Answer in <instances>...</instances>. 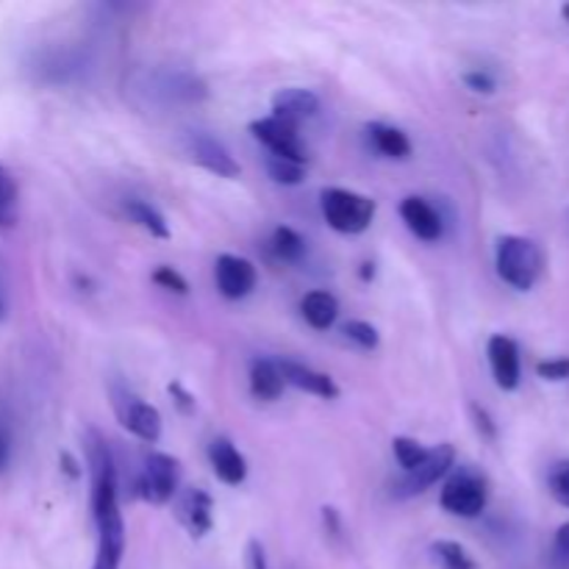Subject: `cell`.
<instances>
[{
  "label": "cell",
  "instance_id": "7",
  "mask_svg": "<svg viewBox=\"0 0 569 569\" xmlns=\"http://www.w3.org/2000/svg\"><path fill=\"white\" fill-rule=\"evenodd\" d=\"M453 467H456L453 445H437V448H428V456L422 459V465H417L415 470L403 472L400 481L395 483V498L406 500V498H415V495L428 492L439 478L453 472Z\"/></svg>",
  "mask_w": 569,
  "mask_h": 569
},
{
  "label": "cell",
  "instance_id": "6",
  "mask_svg": "<svg viewBox=\"0 0 569 569\" xmlns=\"http://www.w3.org/2000/svg\"><path fill=\"white\" fill-rule=\"evenodd\" d=\"M111 406H114V415L120 420V426L128 433H133L142 442L153 445L161 439V415L156 406L144 403L137 392H131L128 387H111Z\"/></svg>",
  "mask_w": 569,
  "mask_h": 569
},
{
  "label": "cell",
  "instance_id": "19",
  "mask_svg": "<svg viewBox=\"0 0 569 569\" xmlns=\"http://www.w3.org/2000/svg\"><path fill=\"white\" fill-rule=\"evenodd\" d=\"M248 381L250 395H253L256 400H264V403H276L283 395V389H287L278 359H267V356H259V359L250 361Z\"/></svg>",
  "mask_w": 569,
  "mask_h": 569
},
{
  "label": "cell",
  "instance_id": "4",
  "mask_svg": "<svg viewBox=\"0 0 569 569\" xmlns=\"http://www.w3.org/2000/svg\"><path fill=\"white\" fill-rule=\"evenodd\" d=\"M442 509L448 515L461 517V520H476L483 515L489 503V487L487 478L476 470H459L448 478L439 498Z\"/></svg>",
  "mask_w": 569,
  "mask_h": 569
},
{
  "label": "cell",
  "instance_id": "37",
  "mask_svg": "<svg viewBox=\"0 0 569 569\" xmlns=\"http://www.w3.org/2000/svg\"><path fill=\"white\" fill-rule=\"evenodd\" d=\"M167 389H170V395H172V400L178 403V409L187 411V415H189V411H194V395L192 392H187V389H183L178 381L170 383Z\"/></svg>",
  "mask_w": 569,
  "mask_h": 569
},
{
  "label": "cell",
  "instance_id": "25",
  "mask_svg": "<svg viewBox=\"0 0 569 569\" xmlns=\"http://www.w3.org/2000/svg\"><path fill=\"white\" fill-rule=\"evenodd\" d=\"M431 553L442 569H478L476 561H472V556L467 553L459 542H450V539H439V542H433Z\"/></svg>",
  "mask_w": 569,
  "mask_h": 569
},
{
  "label": "cell",
  "instance_id": "36",
  "mask_svg": "<svg viewBox=\"0 0 569 569\" xmlns=\"http://www.w3.org/2000/svg\"><path fill=\"white\" fill-rule=\"evenodd\" d=\"M248 569H270V561H267V550H264V545L259 542V539H250L248 542Z\"/></svg>",
  "mask_w": 569,
  "mask_h": 569
},
{
  "label": "cell",
  "instance_id": "20",
  "mask_svg": "<svg viewBox=\"0 0 569 569\" xmlns=\"http://www.w3.org/2000/svg\"><path fill=\"white\" fill-rule=\"evenodd\" d=\"M300 315L315 331H328L339 317V300L326 289H315V292H306L303 300H300Z\"/></svg>",
  "mask_w": 569,
  "mask_h": 569
},
{
  "label": "cell",
  "instance_id": "1",
  "mask_svg": "<svg viewBox=\"0 0 569 569\" xmlns=\"http://www.w3.org/2000/svg\"><path fill=\"white\" fill-rule=\"evenodd\" d=\"M542 250L528 237H500L495 250L498 276L517 292H531L542 276Z\"/></svg>",
  "mask_w": 569,
  "mask_h": 569
},
{
  "label": "cell",
  "instance_id": "33",
  "mask_svg": "<svg viewBox=\"0 0 569 569\" xmlns=\"http://www.w3.org/2000/svg\"><path fill=\"white\" fill-rule=\"evenodd\" d=\"M11 450H14V437H11V422L6 417V411L0 409V476L9 470Z\"/></svg>",
  "mask_w": 569,
  "mask_h": 569
},
{
  "label": "cell",
  "instance_id": "18",
  "mask_svg": "<svg viewBox=\"0 0 569 569\" xmlns=\"http://www.w3.org/2000/svg\"><path fill=\"white\" fill-rule=\"evenodd\" d=\"M209 465L226 487H242L244 478H248V459H244V456L239 453L237 445L226 437L211 439Z\"/></svg>",
  "mask_w": 569,
  "mask_h": 569
},
{
  "label": "cell",
  "instance_id": "9",
  "mask_svg": "<svg viewBox=\"0 0 569 569\" xmlns=\"http://www.w3.org/2000/svg\"><path fill=\"white\" fill-rule=\"evenodd\" d=\"M148 92L164 103H200L209 89L198 76L187 70H161L150 76Z\"/></svg>",
  "mask_w": 569,
  "mask_h": 569
},
{
  "label": "cell",
  "instance_id": "8",
  "mask_svg": "<svg viewBox=\"0 0 569 569\" xmlns=\"http://www.w3.org/2000/svg\"><path fill=\"white\" fill-rule=\"evenodd\" d=\"M250 133L256 137V142L264 144L270 150V156H278V159L298 161V164H306V148L300 142L298 128L289 126V122L278 120V117H261V120L250 122Z\"/></svg>",
  "mask_w": 569,
  "mask_h": 569
},
{
  "label": "cell",
  "instance_id": "5",
  "mask_svg": "<svg viewBox=\"0 0 569 569\" xmlns=\"http://www.w3.org/2000/svg\"><path fill=\"white\" fill-rule=\"evenodd\" d=\"M178 483H181V465L172 459L170 453H153L144 456L142 470L137 476V495L144 503L164 506L178 495Z\"/></svg>",
  "mask_w": 569,
  "mask_h": 569
},
{
  "label": "cell",
  "instance_id": "30",
  "mask_svg": "<svg viewBox=\"0 0 569 569\" xmlns=\"http://www.w3.org/2000/svg\"><path fill=\"white\" fill-rule=\"evenodd\" d=\"M548 487H550V495L569 509V461H559V465H553V470H550L548 476Z\"/></svg>",
  "mask_w": 569,
  "mask_h": 569
},
{
  "label": "cell",
  "instance_id": "31",
  "mask_svg": "<svg viewBox=\"0 0 569 569\" xmlns=\"http://www.w3.org/2000/svg\"><path fill=\"white\" fill-rule=\"evenodd\" d=\"M550 569H569V522L556 531L553 548H550Z\"/></svg>",
  "mask_w": 569,
  "mask_h": 569
},
{
  "label": "cell",
  "instance_id": "35",
  "mask_svg": "<svg viewBox=\"0 0 569 569\" xmlns=\"http://www.w3.org/2000/svg\"><path fill=\"white\" fill-rule=\"evenodd\" d=\"M470 415H472V420H476L478 433H481L483 439H495V437H498V428H495L492 417H489L487 409H481V406L472 403L470 406Z\"/></svg>",
  "mask_w": 569,
  "mask_h": 569
},
{
  "label": "cell",
  "instance_id": "41",
  "mask_svg": "<svg viewBox=\"0 0 569 569\" xmlns=\"http://www.w3.org/2000/svg\"><path fill=\"white\" fill-rule=\"evenodd\" d=\"M561 14H565V20L569 22V3H565V6H561Z\"/></svg>",
  "mask_w": 569,
  "mask_h": 569
},
{
  "label": "cell",
  "instance_id": "40",
  "mask_svg": "<svg viewBox=\"0 0 569 569\" xmlns=\"http://www.w3.org/2000/svg\"><path fill=\"white\" fill-rule=\"evenodd\" d=\"M6 320V300H3V295H0V322Z\"/></svg>",
  "mask_w": 569,
  "mask_h": 569
},
{
  "label": "cell",
  "instance_id": "16",
  "mask_svg": "<svg viewBox=\"0 0 569 569\" xmlns=\"http://www.w3.org/2000/svg\"><path fill=\"white\" fill-rule=\"evenodd\" d=\"M178 520L192 539H203L214 528V503L203 489H187L178 500Z\"/></svg>",
  "mask_w": 569,
  "mask_h": 569
},
{
  "label": "cell",
  "instance_id": "13",
  "mask_svg": "<svg viewBox=\"0 0 569 569\" xmlns=\"http://www.w3.org/2000/svg\"><path fill=\"white\" fill-rule=\"evenodd\" d=\"M98 528V550H94L92 569H120L126 556V522L120 511H111L103 520L94 522Z\"/></svg>",
  "mask_w": 569,
  "mask_h": 569
},
{
  "label": "cell",
  "instance_id": "21",
  "mask_svg": "<svg viewBox=\"0 0 569 569\" xmlns=\"http://www.w3.org/2000/svg\"><path fill=\"white\" fill-rule=\"evenodd\" d=\"M367 139L381 156L395 161H406L411 156V139L400 128L387 126V122H370L367 126Z\"/></svg>",
  "mask_w": 569,
  "mask_h": 569
},
{
  "label": "cell",
  "instance_id": "22",
  "mask_svg": "<svg viewBox=\"0 0 569 569\" xmlns=\"http://www.w3.org/2000/svg\"><path fill=\"white\" fill-rule=\"evenodd\" d=\"M126 214H128V220L137 222V226L142 228L144 233H150V237L170 239V226H167L164 214H161V211L156 209L153 203H148V200L128 198L126 200Z\"/></svg>",
  "mask_w": 569,
  "mask_h": 569
},
{
  "label": "cell",
  "instance_id": "12",
  "mask_svg": "<svg viewBox=\"0 0 569 569\" xmlns=\"http://www.w3.org/2000/svg\"><path fill=\"white\" fill-rule=\"evenodd\" d=\"M489 367H492V378L503 392H515L522 381V361L520 348L511 337L506 333H495L487 345Z\"/></svg>",
  "mask_w": 569,
  "mask_h": 569
},
{
  "label": "cell",
  "instance_id": "27",
  "mask_svg": "<svg viewBox=\"0 0 569 569\" xmlns=\"http://www.w3.org/2000/svg\"><path fill=\"white\" fill-rule=\"evenodd\" d=\"M392 453H395V459H398L400 470L409 472V470H415L417 465H422V459L428 456V448H426V445L417 442V439L395 437L392 439Z\"/></svg>",
  "mask_w": 569,
  "mask_h": 569
},
{
  "label": "cell",
  "instance_id": "10",
  "mask_svg": "<svg viewBox=\"0 0 569 569\" xmlns=\"http://www.w3.org/2000/svg\"><path fill=\"white\" fill-rule=\"evenodd\" d=\"M214 281L217 289L226 300H242L248 298L256 289V281H259V272H256V264L244 256L222 253L214 264Z\"/></svg>",
  "mask_w": 569,
  "mask_h": 569
},
{
  "label": "cell",
  "instance_id": "2",
  "mask_svg": "<svg viewBox=\"0 0 569 569\" xmlns=\"http://www.w3.org/2000/svg\"><path fill=\"white\" fill-rule=\"evenodd\" d=\"M87 461L89 478H92V517L94 522L103 520L111 511H120L117 500V465L109 442L98 431L87 433Z\"/></svg>",
  "mask_w": 569,
  "mask_h": 569
},
{
  "label": "cell",
  "instance_id": "28",
  "mask_svg": "<svg viewBox=\"0 0 569 569\" xmlns=\"http://www.w3.org/2000/svg\"><path fill=\"white\" fill-rule=\"evenodd\" d=\"M342 333H345V339H348V342H353L359 350H376L378 345H381V333H378V328L372 326V322L350 320V322H345Z\"/></svg>",
  "mask_w": 569,
  "mask_h": 569
},
{
  "label": "cell",
  "instance_id": "26",
  "mask_svg": "<svg viewBox=\"0 0 569 569\" xmlns=\"http://www.w3.org/2000/svg\"><path fill=\"white\" fill-rule=\"evenodd\" d=\"M267 172L276 183L281 187H300L306 181V164H298V161L278 159V156H267Z\"/></svg>",
  "mask_w": 569,
  "mask_h": 569
},
{
  "label": "cell",
  "instance_id": "29",
  "mask_svg": "<svg viewBox=\"0 0 569 569\" xmlns=\"http://www.w3.org/2000/svg\"><path fill=\"white\" fill-rule=\"evenodd\" d=\"M153 283H159V287L167 289V292L181 295V298H187V295H189L187 278H183L181 272L176 270V267H167V264L156 267V270H153Z\"/></svg>",
  "mask_w": 569,
  "mask_h": 569
},
{
  "label": "cell",
  "instance_id": "24",
  "mask_svg": "<svg viewBox=\"0 0 569 569\" xmlns=\"http://www.w3.org/2000/svg\"><path fill=\"white\" fill-rule=\"evenodd\" d=\"M270 248H272V253H276V259L300 261V259H303V253H306V239L300 237L295 228L278 226L276 231H272Z\"/></svg>",
  "mask_w": 569,
  "mask_h": 569
},
{
  "label": "cell",
  "instance_id": "23",
  "mask_svg": "<svg viewBox=\"0 0 569 569\" xmlns=\"http://www.w3.org/2000/svg\"><path fill=\"white\" fill-rule=\"evenodd\" d=\"M20 217V189L9 167L0 164V228H11Z\"/></svg>",
  "mask_w": 569,
  "mask_h": 569
},
{
  "label": "cell",
  "instance_id": "14",
  "mask_svg": "<svg viewBox=\"0 0 569 569\" xmlns=\"http://www.w3.org/2000/svg\"><path fill=\"white\" fill-rule=\"evenodd\" d=\"M278 367H281V376L287 381V387L300 389V392H309L315 398L322 400H337L339 398V387L328 372L315 370L309 365H300L295 359H278Z\"/></svg>",
  "mask_w": 569,
  "mask_h": 569
},
{
  "label": "cell",
  "instance_id": "34",
  "mask_svg": "<svg viewBox=\"0 0 569 569\" xmlns=\"http://www.w3.org/2000/svg\"><path fill=\"white\" fill-rule=\"evenodd\" d=\"M461 81H465L467 89H472V92H478V94H492L495 89H498V81H495V78L483 70L465 72V78H461Z\"/></svg>",
  "mask_w": 569,
  "mask_h": 569
},
{
  "label": "cell",
  "instance_id": "11",
  "mask_svg": "<svg viewBox=\"0 0 569 569\" xmlns=\"http://www.w3.org/2000/svg\"><path fill=\"white\" fill-rule=\"evenodd\" d=\"M187 150L189 156H192L194 164L214 172L217 178H239V172H242V167H239V161L233 159L231 150H228L220 139L211 137V133H203V131L189 133Z\"/></svg>",
  "mask_w": 569,
  "mask_h": 569
},
{
  "label": "cell",
  "instance_id": "38",
  "mask_svg": "<svg viewBox=\"0 0 569 569\" xmlns=\"http://www.w3.org/2000/svg\"><path fill=\"white\" fill-rule=\"evenodd\" d=\"M322 522H326V531L331 533V537H342V520H339L337 509H322Z\"/></svg>",
  "mask_w": 569,
  "mask_h": 569
},
{
  "label": "cell",
  "instance_id": "15",
  "mask_svg": "<svg viewBox=\"0 0 569 569\" xmlns=\"http://www.w3.org/2000/svg\"><path fill=\"white\" fill-rule=\"evenodd\" d=\"M400 217H403L406 228H409L417 239H422V242H439V239L445 237L442 214H439L437 206L428 203L426 198H417V194L403 198V203H400Z\"/></svg>",
  "mask_w": 569,
  "mask_h": 569
},
{
  "label": "cell",
  "instance_id": "39",
  "mask_svg": "<svg viewBox=\"0 0 569 569\" xmlns=\"http://www.w3.org/2000/svg\"><path fill=\"white\" fill-rule=\"evenodd\" d=\"M61 465H64V470L70 472V478H78V476H81V470H78V461L72 459L70 453H61Z\"/></svg>",
  "mask_w": 569,
  "mask_h": 569
},
{
  "label": "cell",
  "instance_id": "17",
  "mask_svg": "<svg viewBox=\"0 0 569 569\" xmlns=\"http://www.w3.org/2000/svg\"><path fill=\"white\" fill-rule=\"evenodd\" d=\"M317 111H320V98L311 89L287 87L278 89L276 98H272V117H278V120L289 122L295 128H300V122L311 120Z\"/></svg>",
  "mask_w": 569,
  "mask_h": 569
},
{
  "label": "cell",
  "instance_id": "3",
  "mask_svg": "<svg viewBox=\"0 0 569 569\" xmlns=\"http://www.w3.org/2000/svg\"><path fill=\"white\" fill-rule=\"evenodd\" d=\"M320 209L333 231L353 237V233H365L372 226L376 200L342 187H328L320 192Z\"/></svg>",
  "mask_w": 569,
  "mask_h": 569
},
{
  "label": "cell",
  "instance_id": "32",
  "mask_svg": "<svg viewBox=\"0 0 569 569\" xmlns=\"http://www.w3.org/2000/svg\"><path fill=\"white\" fill-rule=\"evenodd\" d=\"M539 378L545 381H567L569 378V356H561V359H548V361H539L537 365Z\"/></svg>",
  "mask_w": 569,
  "mask_h": 569
}]
</instances>
